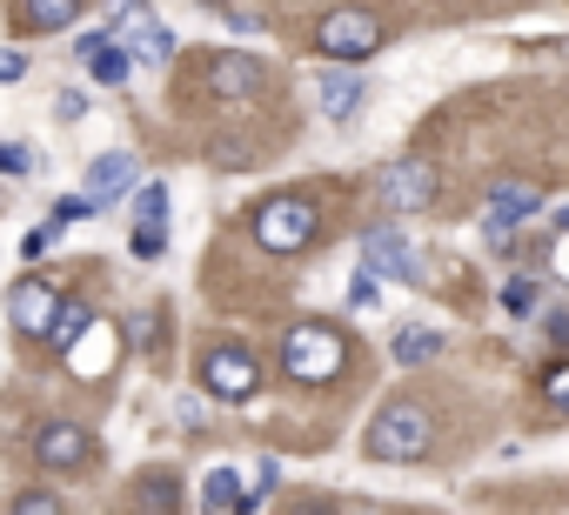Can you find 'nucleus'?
<instances>
[{
    "label": "nucleus",
    "mask_w": 569,
    "mask_h": 515,
    "mask_svg": "<svg viewBox=\"0 0 569 515\" xmlns=\"http://www.w3.org/2000/svg\"><path fill=\"white\" fill-rule=\"evenodd\" d=\"M429 442H436V422H429V408L422 402H382L376 408V422L362 428V448H369V462H422L429 455Z\"/></svg>",
    "instance_id": "nucleus-1"
},
{
    "label": "nucleus",
    "mask_w": 569,
    "mask_h": 515,
    "mask_svg": "<svg viewBox=\"0 0 569 515\" xmlns=\"http://www.w3.org/2000/svg\"><path fill=\"white\" fill-rule=\"evenodd\" d=\"M342 368H349L342 329H329V322H296L289 335H281V375H289V382L316 388V382H336Z\"/></svg>",
    "instance_id": "nucleus-2"
},
{
    "label": "nucleus",
    "mask_w": 569,
    "mask_h": 515,
    "mask_svg": "<svg viewBox=\"0 0 569 515\" xmlns=\"http://www.w3.org/2000/svg\"><path fill=\"white\" fill-rule=\"evenodd\" d=\"M248 228H254V241H261L268 254H302V248L322 234V214H316V201H302V194H268V201H254Z\"/></svg>",
    "instance_id": "nucleus-3"
},
{
    "label": "nucleus",
    "mask_w": 569,
    "mask_h": 515,
    "mask_svg": "<svg viewBox=\"0 0 569 515\" xmlns=\"http://www.w3.org/2000/svg\"><path fill=\"white\" fill-rule=\"evenodd\" d=\"M316 48H322V61H336V68H362V61L382 48V21H376L369 8H329L322 28H316Z\"/></svg>",
    "instance_id": "nucleus-4"
},
{
    "label": "nucleus",
    "mask_w": 569,
    "mask_h": 515,
    "mask_svg": "<svg viewBox=\"0 0 569 515\" xmlns=\"http://www.w3.org/2000/svg\"><path fill=\"white\" fill-rule=\"evenodd\" d=\"M376 201H382L389 214H416V208H429V201H436V168H429V154H396V161H382V174H376Z\"/></svg>",
    "instance_id": "nucleus-5"
},
{
    "label": "nucleus",
    "mask_w": 569,
    "mask_h": 515,
    "mask_svg": "<svg viewBox=\"0 0 569 515\" xmlns=\"http://www.w3.org/2000/svg\"><path fill=\"white\" fill-rule=\"evenodd\" d=\"M201 388H208L214 402H254V388H261V362H254L241 342H214V349L201 355Z\"/></svg>",
    "instance_id": "nucleus-6"
},
{
    "label": "nucleus",
    "mask_w": 569,
    "mask_h": 515,
    "mask_svg": "<svg viewBox=\"0 0 569 515\" xmlns=\"http://www.w3.org/2000/svg\"><path fill=\"white\" fill-rule=\"evenodd\" d=\"M108 34L128 48V54H141V61H168L174 54V34L148 14V0H108Z\"/></svg>",
    "instance_id": "nucleus-7"
},
{
    "label": "nucleus",
    "mask_w": 569,
    "mask_h": 515,
    "mask_svg": "<svg viewBox=\"0 0 569 515\" xmlns=\"http://www.w3.org/2000/svg\"><path fill=\"white\" fill-rule=\"evenodd\" d=\"M362 262H369L376 275H389V282H409V289L429 282V269L416 262V248H409L402 228H369V234H362Z\"/></svg>",
    "instance_id": "nucleus-8"
},
{
    "label": "nucleus",
    "mask_w": 569,
    "mask_h": 515,
    "mask_svg": "<svg viewBox=\"0 0 569 515\" xmlns=\"http://www.w3.org/2000/svg\"><path fill=\"white\" fill-rule=\"evenodd\" d=\"M8 322H14L21 335H54V322H61V295H54V282L21 275V282L8 289Z\"/></svg>",
    "instance_id": "nucleus-9"
},
{
    "label": "nucleus",
    "mask_w": 569,
    "mask_h": 515,
    "mask_svg": "<svg viewBox=\"0 0 569 515\" xmlns=\"http://www.w3.org/2000/svg\"><path fill=\"white\" fill-rule=\"evenodd\" d=\"M61 355H68V368L81 375V382H101L108 368H114V355H121V342H114V329L101 322V315H88L68 342H61Z\"/></svg>",
    "instance_id": "nucleus-10"
},
{
    "label": "nucleus",
    "mask_w": 569,
    "mask_h": 515,
    "mask_svg": "<svg viewBox=\"0 0 569 515\" xmlns=\"http://www.w3.org/2000/svg\"><path fill=\"white\" fill-rule=\"evenodd\" d=\"M208 88H214L221 101H248V94H261V88H268V68H261L248 48H228V54H214Z\"/></svg>",
    "instance_id": "nucleus-11"
},
{
    "label": "nucleus",
    "mask_w": 569,
    "mask_h": 515,
    "mask_svg": "<svg viewBox=\"0 0 569 515\" xmlns=\"http://www.w3.org/2000/svg\"><path fill=\"white\" fill-rule=\"evenodd\" d=\"M34 455H41V468H81V462L94 455V435H88L81 422H48V428L34 435Z\"/></svg>",
    "instance_id": "nucleus-12"
},
{
    "label": "nucleus",
    "mask_w": 569,
    "mask_h": 515,
    "mask_svg": "<svg viewBox=\"0 0 569 515\" xmlns=\"http://www.w3.org/2000/svg\"><path fill=\"white\" fill-rule=\"evenodd\" d=\"M542 208V194L529 188V181H489L482 188V214L496 221V228H516V221H529Z\"/></svg>",
    "instance_id": "nucleus-13"
},
{
    "label": "nucleus",
    "mask_w": 569,
    "mask_h": 515,
    "mask_svg": "<svg viewBox=\"0 0 569 515\" xmlns=\"http://www.w3.org/2000/svg\"><path fill=\"white\" fill-rule=\"evenodd\" d=\"M134 174H141V161H134V154H121V148H114V154H94V168H88V188H81V194L101 208V201L128 194V188H134Z\"/></svg>",
    "instance_id": "nucleus-14"
},
{
    "label": "nucleus",
    "mask_w": 569,
    "mask_h": 515,
    "mask_svg": "<svg viewBox=\"0 0 569 515\" xmlns=\"http://www.w3.org/2000/svg\"><path fill=\"white\" fill-rule=\"evenodd\" d=\"M81 61H88V74H94L101 88H121V81H128V61H134V54H128V48H121L114 34H88V41H81Z\"/></svg>",
    "instance_id": "nucleus-15"
},
{
    "label": "nucleus",
    "mask_w": 569,
    "mask_h": 515,
    "mask_svg": "<svg viewBox=\"0 0 569 515\" xmlns=\"http://www.w3.org/2000/svg\"><path fill=\"white\" fill-rule=\"evenodd\" d=\"M88 0H21V28L28 34H54V28H74Z\"/></svg>",
    "instance_id": "nucleus-16"
},
{
    "label": "nucleus",
    "mask_w": 569,
    "mask_h": 515,
    "mask_svg": "<svg viewBox=\"0 0 569 515\" xmlns=\"http://www.w3.org/2000/svg\"><path fill=\"white\" fill-rule=\"evenodd\" d=\"M362 101H369V94H362L356 74H322V114H329V121H356Z\"/></svg>",
    "instance_id": "nucleus-17"
},
{
    "label": "nucleus",
    "mask_w": 569,
    "mask_h": 515,
    "mask_svg": "<svg viewBox=\"0 0 569 515\" xmlns=\"http://www.w3.org/2000/svg\"><path fill=\"white\" fill-rule=\"evenodd\" d=\"M436 355H442V335L436 329H422V322L416 329H396V362L402 368H429Z\"/></svg>",
    "instance_id": "nucleus-18"
},
{
    "label": "nucleus",
    "mask_w": 569,
    "mask_h": 515,
    "mask_svg": "<svg viewBox=\"0 0 569 515\" xmlns=\"http://www.w3.org/2000/svg\"><path fill=\"white\" fill-rule=\"evenodd\" d=\"M201 508H241V482H234V468H214V475L201 482Z\"/></svg>",
    "instance_id": "nucleus-19"
},
{
    "label": "nucleus",
    "mask_w": 569,
    "mask_h": 515,
    "mask_svg": "<svg viewBox=\"0 0 569 515\" xmlns=\"http://www.w3.org/2000/svg\"><path fill=\"white\" fill-rule=\"evenodd\" d=\"M134 214H141L134 228H168V188H161V181L141 188V194H134Z\"/></svg>",
    "instance_id": "nucleus-20"
},
{
    "label": "nucleus",
    "mask_w": 569,
    "mask_h": 515,
    "mask_svg": "<svg viewBox=\"0 0 569 515\" xmlns=\"http://www.w3.org/2000/svg\"><path fill=\"white\" fill-rule=\"evenodd\" d=\"M349 302H356V309H382V275H376L369 262H362V275L349 282Z\"/></svg>",
    "instance_id": "nucleus-21"
},
{
    "label": "nucleus",
    "mask_w": 569,
    "mask_h": 515,
    "mask_svg": "<svg viewBox=\"0 0 569 515\" xmlns=\"http://www.w3.org/2000/svg\"><path fill=\"white\" fill-rule=\"evenodd\" d=\"M536 302H542V289H536V282H529V275H516V282H509V289H502V309H509V315H529V309H536Z\"/></svg>",
    "instance_id": "nucleus-22"
},
{
    "label": "nucleus",
    "mask_w": 569,
    "mask_h": 515,
    "mask_svg": "<svg viewBox=\"0 0 569 515\" xmlns=\"http://www.w3.org/2000/svg\"><path fill=\"white\" fill-rule=\"evenodd\" d=\"M542 402H549V408H562V415H569V362H556V368H549V375H542Z\"/></svg>",
    "instance_id": "nucleus-23"
},
{
    "label": "nucleus",
    "mask_w": 569,
    "mask_h": 515,
    "mask_svg": "<svg viewBox=\"0 0 569 515\" xmlns=\"http://www.w3.org/2000/svg\"><path fill=\"white\" fill-rule=\"evenodd\" d=\"M0 174H34V148L28 141H0Z\"/></svg>",
    "instance_id": "nucleus-24"
},
{
    "label": "nucleus",
    "mask_w": 569,
    "mask_h": 515,
    "mask_svg": "<svg viewBox=\"0 0 569 515\" xmlns=\"http://www.w3.org/2000/svg\"><path fill=\"white\" fill-rule=\"evenodd\" d=\"M161 248H168V228H134V254H141V262H161Z\"/></svg>",
    "instance_id": "nucleus-25"
},
{
    "label": "nucleus",
    "mask_w": 569,
    "mask_h": 515,
    "mask_svg": "<svg viewBox=\"0 0 569 515\" xmlns=\"http://www.w3.org/2000/svg\"><path fill=\"white\" fill-rule=\"evenodd\" d=\"M88 214H94V201H88V194H68V201H54V221H61V228H68V221H88Z\"/></svg>",
    "instance_id": "nucleus-26"
},
{
    "label": "nucleus",
    "mask_w": 569,
    "mask_h": 515,
    "mask_svg": "<svg viewBox=\"0 0 569 515\" xmlns=\"http://www.w3.org/2000/svg\"><path fill=\"white\" fill-rule=\"evenodd\" d=\"M174 502H181L174 482H148V488H141V508H174Z\"/></svg>",
    "instance_id": "nucleus-27"
},
{
    "label": "nucleus",
    "mask_w": 569,
    "mask_h": 515,
    "mask_svg": "<svg viewBox=\"0 0 569 515\" xmlns=\"http://www.w3.org/2000/svg\"><path fill=\"white\" fill-rule=\"evenodd\" d=\"M214 161H221V168H248V148H241V141H221Z\"/></svg>",
    "instance_id": "nucleus-28"
},
{
    "label": "nucleus",
    "mask_w": 569,
    "mask_h": 515,
    "mask_svg": "<svg viewBox=\"0 0 569 515\" xmlns=\"http://www.w3.org/2000/svg\"><path fill=\"white\" fill-rule=\"evenodd\" d=\"M54 234H61V221H48V228H34V234H28V254H48V248H54Z\"/></svg>",
    "instance_id": "nucleus-29"
},
{
    "label": "nucleus",
    "mask_w": 569,
    "mask_h": 515,
    "mask_svg": "<svg viewBox=\"0 0 569 515\" xmlns=\"http://www.w3.org/2000/svg\"><path fill=\"white\" fill-rule=\"evenodd\" d=\"M81 114H88V101H81V88H68V94H61V121H81Z\"/></svg>",
    "instance_id": "nucleus-30"
},
{
    "label": "nucleus",
    "mask_w": 569,
    "mask_h": 515,
    "mask_svg": "<svg viewBox=\"0 0 569 515\" xmlns=\"http://www.w3.org/2000/svg\"><path fill=\"white\" fill-rule=\"evenodd\" d=\"M174 422L181 428H201V402H174Z\"/></svg>",
    "instance_id": "nucleus-31"
},
{
    "label": "nucleus",
    "mask_w": 569,
    "mask_h": 515,
    "mask_svg": "<svg viewBox=\"0 0 569 515\" xmlns=\"http://www.w3.org/2000/svg\"><path fill=\"white\" fill-rule=\"evenodd\" d=\"M21 508H28V515H48V508H61V502H54V495H41V488H34V495H21Z\"/></svg>",
    "instance_id": "nucleus-32"
},
{
    "label": "nucleus",
    "mask_w": 569,
    "mask_h": 515,
    "mask_svg": "<svg viewBox=\"0 0 569 515\" xmlns=\"http://www.w3.org/2000/svg\"><path fill=\"white\" fill-rule=\"evenodd\" d=\"M21 74H28V61H21V54H0V81H21Z\"/></svg>",
    "instance_id": "nucleus-33"
},
{
    "label": "nucleus",
    "mask_w": 569,
    "mask_h": 515,
    "mask_svg": "<svg viewBox=\"0 0 569 515\" xmlns=\"http://www.w3.org/2000/svg\"><path fill=\"white\" fill-rule=\"evenodd\" d=\"M549 335H556V342H569V315H549Z\"/></svg>",
    "instance_id": "nucleus-34"
},
{
    "label": "nucleus",
    "mask_w": 569,
    "mask_h": 515,
    "mask_svg": "<svg viewBox=\"0 0 569 515\" xmlns=\"http://www.w3.org/2000/svg\"><path fill=\"white\" fill-rule=\"evenodd\" d=\"M556 228H569V208H562V214H556Z\"/></svg>",
    "instance_id": "nucleus-35"
}]
</instances>
